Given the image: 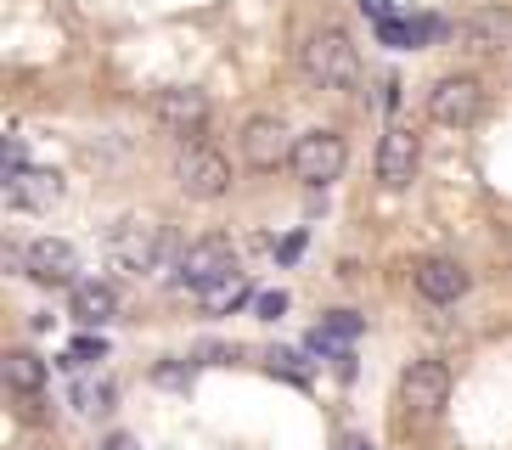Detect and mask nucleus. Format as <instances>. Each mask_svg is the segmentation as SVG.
<instances>
[{"instance_id": "nucleus-3", "label": "nucleus", "mask_w": 512, "mask_h": 450, "mask_svg": "<svg viewBox=\"0 0 512 450\" xmlns=\"http://www.w3.org/2000/svg\"><path fill=\"white\" fill-rule=\"evenodd\" d=\"M242 276L237 270V248L231 237H197L175 254V287H192V293H209V287Z\"/></svg>"}, {"instance_id": "nucleus-14", "label": "nucleus", "mask_w": 512, "mask_h": 450, "mask_svg": "<svg viewBox=\"0 0 512 450\" xmlns=\"http://www.w3.org/2000/svg\"><path fill=\"white\" fill-rule=\"evenodd\" d=\"M62 197V175L57 169H17L12 180H6V203L12 209H23V214H46L51 203Z\"/></svg>"}, {"instance_id": "nucleus-16", "label": "nucleus", "mask_w": 512, "mask_h": 450, "mask_svg": "<svg viewBox=\"0 0 512 450\" xmlns=\"http://www.w3.org/2000/svg\"><path fill=\"white\" fill-rule=\"evenodd\" d=\"M6 389L17 400H40V389H46V360L34 355V349H12L6 355Z\"/></svg>"}, {"instance_id": "nucleus-13", "label": "nucleus", "mask_w": 512, "mask_h": 450, "mask_svg": "<svg viewBox=\"0 0 512 450\" xmlns=\"http://www.w3.org/2000/svg\"><path fill=\"white\" fill-rule=\"evenodd\" d=\"M411 282H417V293L428 304H456L467 293V265H456V259H445V254H434V259H422L417 270H411Z\"/></svg>"}, {"instance_id": "nucleus-23", "label": "nucleus", "mask_w": 512, "mask_h": 450, "mask_svg": "<svg viewBox=\"0 0 512 450\" xmlns=\"http://www.w3.org/2000/svg\"><path fill=\"white\" fill-rule=\"evenodd\" d=\"M338 450H372V439H366V434H344V439H338Z\"/></svg>"}, {"instance_id": "nucleus-12", "label": "nucleus", "mask_w": 512, "mask_h": 450, "mask_svg": "<svg viewBox=\"0 0 512 450\" xmlns=\"http://www.w3.org/2000/svg\"><path fill=\"white\" fill-rule=\"evenodd\" d=\"M417 164H422L417 130H406V124H389V130H383V141H377V180H383L389 192H406L411 175H417Z\"/></svg>"}, {"instance_id": "nucleus-15", "label": "nucleus", "mask_w": 512, "mask_h": 450, "mask_svg": "<svg viewBox=\"0 0 512 450\" xmlns=\"http://www.w3.org/2000/svg\"><path fill=\"white\" fill-rule=\"evenodd\" d=\"M74 299H68V310H74V321L79 327H107L113 315H119V293L107 282H79V287H68Z\"/></svg>"}, {"instance_id": "nucleus-18", "label": "nucleus", "mask_w": 512, "mask_h": 450, "mask_svg": "<svg viewBox=\"0 0 512 450\" xmlns=\"http://www.w3.org/2000/svg\"><path fill=\"white\" fill-rule=\"evenodd\" d=\"M316 332H327V338L349 344V338L361 332V315H355V310H327V315H321V327H316Z\"/></svg>"}, {"instance_id": "nucleus-8", "label": "nucleus", "mask_w": 512, "mask_h": 450, "mask_svg": "<svg viewBox=\"0 0 512 450\" xmlns=\"http://www.w3.org/2000/svg\"><path fill=\"white\" fill-rule=\"evenodd\" d=\"M152 119H158V130H169V135H203L209 130V119H214V102L203 96L197 85H169V90H158L152 96Z\"/></svg>"}, {"instance_id": "nucleus-9", "label": "nucleus", "mask_w": 512, "mask_h": 450, "mask_svg": "<svg viewBox=\"0 0 512 450\" xmlns=\"http://www.w3.org/2000/svg\"><path fill=\"white\" fill-rule=\"evenodd\" d=\"M456 51L462 57H501L512 45V12H501V6H479V12H467L462 23L451 29Z\"/></svg>"}, {"instance_id": "nucleus-24", "label": "nucleus", "mask_w": 512, "mask_h": 450, "mask_svg": "<svg viewBox=\"0 0 512 450\" xmlns=\"http://www.w3.org/2000/svg\"><path fill=\"white\" fill-rule=\"evenodd\" d=\"M107 450H136V445H130L124 434H113V439H107Z\"/></svg>"}, {"instance_id": "nucleus-1", "label": "nucleus", "mask_w": 512, "mask_h": 450, "mask_svg": "<svg viewBox=\"0 0 512 450\" xmlns=\"http://www.w3.org/2000/svg\"><path fill=\"white\" fill-rule=\"evenodd\" d=\"M299 68H304V79L321 85V90H355L361 85V51H355L349 29H338V23H316V29L304 34Z\"/></svg>"}, {"instance_id": "nucleus-5", "label": "nucleus", "mask_w": 512, "mask_h": 450, "mask_svg": "<svg viewBox=\"0 0 512 450\" xmlns=\"http://www.w3.org/2000/svg\"><path fill=\"white\" fill-rule=\"evenodd\" d=\"M344 164H349V147H344V135L338 130H304L299 141H293V175L304 180V186H332V180L344 175Z\"/></svg>"}, {"instance_id": "nucleus-11", "label": "nucleus", "mask_w": 512, "mask_h": 450, "mask_svg": "<svg viewBox=\"0 0 512 450\" xmlns=\"http://www.w3.org/2000/svg\"><path fill=\"white\" fill-rule=\"evenodd\" d=\"M23 276L40 287H79V254L62 237H34L23 248Z\"/></svg>"}, {"instance_id": "nucleus-17", "label": "nucleus", "mask_w": 512, "mask_h": 450, "mask_svg": "<svg viewBox=\"0 0 512 450\" xmlns=\"http://www.w3.org/2000/svg\"><path fill=\"white\" fill-rule=\"evenodd\" d=\"M197 299H203V310H209V315H231L237 304H248V282H242V276H231V282L209 287V293H197Z\"/></svg>"}, {"instance_id": "nucleus-2", "label": "nucleus", "mask_w": 512, "mask_h": 450, "mask_svg": "<svg viewBox=\"0 0 512 450\" xmlns=\"http://www.w3.org/2000/svg\"><path fill=\"white\" fill-rule=\"evenodd\" d=\"M107 265L113 270H130V276H147L158 270L169 254H181V248H169V231L158 220H141V214H124V220L107 225Z\"/></svg>"}, {"instance_id": "nucleus-21", "label": "nucleus", "mask_w": 512, "mask_h": 450, "mask_svg": "<svg viewBox=\"0 0 512 450\" xmlns=\"http://www.w3.org/2000/svg\"><path fill=\"white\" fill-rule=\"evenodd\" d=\"M282 310H287V293H259V315H265V321H276Z\"/></svg>"}, {"instance_id": "nucleus-6", "label": "nucleus", "mask_w": 512, "mask_h": 450, "mask_svg": "<svg viewBox=\"0 0 512 450\" xmlns=\"http://www.w3.org/2000/svg\"><path fill=\"white\" fill-rule=\"evenodd\" d=\"M428 119L445 124V130H467V124L484 119V85L473 74H445L428 90Z\"/></svg>"}, {"instance_id": "nucleus-19", "label": "nucleus", "mask_w": 512, "mask_h": 450, "mask_svg": "<svg viewBox=\"0 0 512 450\" xmlns=\"http://www.w3.org/2000/svg\"><path fill=\"white\" fill-rule=\"evenodd\" d=\"M102 355H107V344L85 332V338H74V349H68V366H91V360H102Z\"/></svg>"}, {"instance_id": "nucleus-22", "label": "nucleus", "mask_w": 512, "mask_h": 450, "mask_svg": "<svg viewBox=\"0 0 512 450\" xmlns=\"http://www.w3.org/2000/svg\"><path fill=\"white\" fill-rule=\"evenodd\" d=\"M361 12H372L377 23H389V17H394V12H389V0H361Z\"/></svg>"}, {"instance_id": "nucleus-10", "label": "nucleus", "mask_w": 512, "mask_h": 450, "mask_svg": "<svg viewBox=\"0 0 512 450\" xmlns=\"http://www.w3.org/2000/svg\"><path fill=\"white\" fill-rule=\"evenodd\" d=\"M293 141H299V135H287V124L276 119V113H254V119L242 124V135H237L242 158H248L254 169H282V164H293Z\"/></svg>"}, {"instance_id": "nucleus-20", "label": "nucleus", "mask_w": 512, "mask_h": 450, "mask_svg": "<svg viewBox=\"0 0 512 450\" xmlns=\"http://www.w3.org/2000/svg\"><path fill=\"white\" fill-rule=\"evenodd\" d=\"M74 400L85 405V411H107V400H113V389H107V383H79V389H74Z\"/></svg>"}, {"instance_id": "nucleus-7", "label": "nucleus", "mask_w": 512, "mask_h": 450, "mask_svg": "<svg viewBox=\"0 0 512 450\" xmlns=\"http://www.w3.org/2000/svg\"><path fill=\"white\" fill-rule=\"evenodd\" d=\"M175 180H181L186 197H197V203H214V197L231 192V164H226V152L203 147V141H186L181 158H175Z\"/></svg>"}, {"instance_id": "nucleus-4", "label": "nucleus", "mask_w": 512, "mask_h": 450, "mask_svg": "<svg viewBox=\"0 0 512 450\" xmlns=\"http://www.w3.org/2000/svg\"><path fill=\"white\" fill-rule=\"evenodd\" d=\"M445 400H451V366L445 360H411L400 372V411H406V422H417V428L439 422Z\"/></svg>"}]
</instances>
